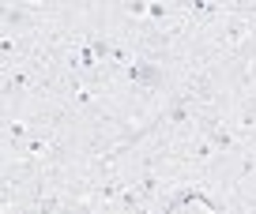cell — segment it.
I'll return each instance as SVG.
<instances>
[{"label": "cell", "instance_id": "obj_1", "mask_svg": "<svg viewBox=\"0 0 256 214\" xmlns=\"http://www.w3.org/2000/svg\"><path fill=\"white\" fill-rule=\"evenodd\" d=\"M218 117L226 120V128L241 143H256V94H234L218 109Z\"/></svg>", "mask_w": 256, "mask_h": 214}]
</instances>
